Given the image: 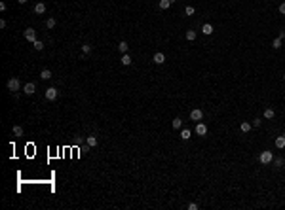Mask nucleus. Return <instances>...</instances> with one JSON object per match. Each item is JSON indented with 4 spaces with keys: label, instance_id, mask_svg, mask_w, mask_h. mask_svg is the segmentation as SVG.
<instances>
[{
    "label": "nucleus",
    "instance_id": "1",
    "mask_svg": "<svg viewBox=\"0 0 285 210\" xmlns=\"http://www.w3.org/2000/svg\"><path fill=\"white\" fill-rule=\"evenodd\" d=\"M259 161H260L262 165H270L272 161H274V153H272V152H260Z\"/></svg>",
    "mask_w": 285,
    "mask_h": 210
},
{
    "label": "nucleus",
    "instance_id": "2",
    "mask_svg": "<svg viewBox=\"0 0 285 210\" xmlns=\"http://www.w3.org/2000/svg\"><path fill=\"white\" fill-rule=\"evenodd\" d=\"M19 87H21V83H19L17 78H10V80H8V89H10L11 93H14V91H19Z\"/></svg>",
    "mask_w": 285,
    "mask_h": 210
},
{
    "label": "nucleus",
    "instance_id": "3",
    "mask_svg": "<svg viewBox=\"0 0 285 210\" xmlns=\"http://www.w3.org/2000/svg\"><path fill=\"white\" fill-rule=\"evenodd\" d=\"M23 36H25V38H27V42H36V30L34 29H27L25 32H23Z\"/></svg>",
    "mask_w": 285,
    "mask_h": 210
},
{
    "label": "nucleus",
    "instance_id": "4",
    "mask_svg": "<svg viewBox=\"0 0 285 210\" xmlns=\"http://www.w3.org/2000/svg\"><path fill=\"white\" fill-rule=\"evenodd\" d=\"M46 99H48V100H55V99H57V89H55V87H50V89H46Z\"/></svg>",
    "mask_w": 285,
    "mask_h": 210
},
{
    "label": "nucleus",
    "instance_id": "5",
    "mask_svg": "<svg viewBox=\"0 0 285 210\" xmlns=\"http://www.w3.org/2000/svg\"><path fill=\"white\" fill-rule=\"evenodd\" d=\"M202 118H203V112H202V110H198V108L190 112V119H192V121H200Z\"/></svg>",
    "mask_w": 285,
    "mask_h": 210
},
{
    "label": "nucleus",
    "instance_id": "6",
    "mask_svg": "<svg viewBox=\"0 0 285 210\" xmlns=\"http://www.w3.org/2000/svg\"><path fill=\"white\" fill-rule=\"evenodd\" d=\"M23 91L27 93V95H33V93L36 91V85L33 82H29V83H25V87H23Z\"/></svg>",
    "mask_w": 285,
    "mask_h": 210
},
{
    "label": "nucleus",
    "instance_id": "7",
    "mask_svg": "<svg viewBox=\"0 0 285 210\" xmlns=\"http://www.w3.org/2000/svg\"><path fill=\"white\" fill-rule=\"evenodd\" d=\"M196 135H200V136L207 135V127L203 123H198V125H196Z\"/></svg>",
    "mask_w": 285,
    "mask_h": 210
},
{
    "label": "nucleus",
    "instance_id": "8",
    "mask_svg": "<svg viewBox=\"0 0 285 210\" xmlns=\"http://www.w3.org/2000/svg\"><path fill=\"white\" fill-rule=\"evenodd\" d=\"M152 61H154L156 64H163V63H166V55H163V53H156Z\"/></svg>",
    "mask_w": 285,
    "mask_h": 210
},
{
    "label": "nucleus",
    "instance_id": "9",
    "mask_svg": "<svg viewBox=\"0 0 285 210\" xmlns=\"http://www.w3.org/2000/svg\"><path fill=\"white\" fill-rule=\"evenodd\" d=\"M34 11H36V13H40V15H42L44 11H46V4H44V2H38V4L34 6Z\"/></svg>",
    "mask_w": 285,
    "mask_h": 210
},
{
    "label": "nucleus",
    "instance_id": "10",
    "mask_svg": "<svg viewBox=\"0 0 285 210\" xmlns=\"http://www.w3.org/2000/svg\"><path fill=\"white\" fill-rule=\"evenodd\" d=\"M240 131H242V132H249V131H251V123H249V121H242V125H240Z\"/></svg>",
    "mask_w": 285,
    "mask_h": 210
},
{
    "label": "nucleus",
    "instance_id": "11",
    "mask_svg": "<svg viewBox=\"0 0 285 210\" xmlns=\"http://www.w3.org/2000/svg\"><path fill=\"white\" fill-rule=\"evenodd\" d=\"M202 32H203V34H207V36H209V34H213V25L205 23V25L202 27Z\"/></svg>",
    "mask_w": 285,
    "mask_h": 210
},
{
    "label": "nucleus",
    "instance_id": "12",
    "mask_svg": "<svg viewBox=\"0 0 285 210\" xmlns=\"http://www.w3.org/2000/svg\"><path fill=\"white\" fill-rule=\"evenodd\" d=\"M276 148H279V150L285 148V136H278V138H276Z\"/></svg>",
    "mask_w": 285,
    "mask_h": 210
},
{
    "label": "nucleus",
    "instance_id": "13",
    "mask_svg": "<svg viewBox=\"0 0 285 210\" xmlns=\"http://www.w3.org/2000/svg\"><path fill=\"white\" fill-rule=\"evenodd\" d=\"M86 142H87V146H90V148H95V146H97V138H95L93 135H90V136H87V140H86Z\"/></svg>",
    "mask_w": 285,
    "mask_h": 210
},
{
    "label": "nucleus",
    "instance_id": "14",
    "mask_svg": "<svg viewBox=\"0 0 285 210\" xmlns=\"http://www.w3.org/2000/svg\"><path fill=\"white\" fill-rule=\"evenodd\" d=\"M264 118H266V119H274L276 118V112L272 110V108H266V110H264Z\"/></svg>",
    "mask_w": 285,
    "mask_h": 210
},
{
    "label": "nucleus",
    "instance_id": "15",
    "mask_svg": "<svg viewBox=\"0 0 285 210\" xmlns=\"http://www.w3.org/2000/svg\"><path fill=\"white\" fill-rule=\"evenodd\" d=\"M120 61H122V64H124V66H129V64H131V57H129L127 53H124V55H122V59H120Z\"/></svg>",
    "mask_w": 285,
    "mask_h": 210
},
{
    "label": "nucleus",
    "instance_id": "16",
    "mask_svg": "<svg viewBox=\"0 0 285 210\" xmlns=\"http://www.w3.org/2000/svg\"><path fill=\"white\" fill-rule=\"evenodd\" d=\"M190 136H192V131H190V129H183V132H181V138H183V140H188Z\"/></svg>",
    "mask_w": 285,
    "mask_h": 210
},
{
    "label": "nucleus",
    "instance_id": "17",
    "mask_svg": "<svg viewBox=\"0 0 285 210\" xmlns=\"http://www.w3.org/2000/svg\"><path fill=\"white\" fill-rule=\"evenodd\" d=\"M118 49L122 51V53H127V49H129V46H127V42H120V44H118Z\"/></svg>",
    "mask_w": 285,
    "mask_h": 210
},
{
    "label": "nucleus",
    "instance_id": "18",
    "mask_svg": "<svg viewBox=\"0 0 285 210\" xmlns=\"http://www.w3.org/2000/svg\"><path fill=\"white\" fill-rule=\"evenodd\" d=\"M186 40L194 42V40H196V30H186Z\"/></svg>",
    "mask_w": 285,
    "mask_h": 210
},
{
    "label": "nucleus",
    "instance_id": "19",
    "mask_svg": "<svg viewBox=\"0 0 285 210\" xmlns=\"http://www.w3.org/2000/svg\"><path fill=\"white\" fill-rule=\"evenodd\" d=\"M171 125H173V129H181V127H183V121H181V118H175Z\"/></svg>",
    "mask_w": 285,
    "mask_h": 210
},
{
    "label": "nucleus",
    "instance_id": "20",
    "mask_svg": "<svg viewBox=\"0 0 285 210\" xmlns=\"http://www.w3.org/2000/svg\"><path fill=\"white\" fill-rule=\"evenodd\" d=\"M40 78H42V80H50L51 78V72L50 70H42V72H40Z\"/></svg>",
    "mask_w": 285,
    "mask_h": 210
},
{
    "label": "nucleus",
    "instance_id": "21",
    "mask_svg": "<svg viewBox=\"0 0 285 210\" xmlns=\"http://www.w3.org/2000/svg\"><path fill=\"white\" fill-rule=\"evenodd\" d=\"M14 135H15V136H23V127L15 125V127H14Z\"/></svg>",
    "mask_w": 285,
    "mask_h": 210
},
{
    "label": "nucleus",
    "instance_id": "22",
    "mask_svg": "<svg viewBox=\"0 0 285 210\" xmlns=\"http://www.w3.org/2000/svg\"><path fill=\"white\" fill-rule=\"evenodd\" d=\"M169 6H171L169 0H160V8H162V10H167Z\"/></svg>",
    "mask_w": 285,
    "mask_h": 210
},
{
    "label": "nucleus",
    "instance_id": "23",
    "mask_svg": "<svg viewBox=\"0 0 285 210\" xmlns=\"http://www.w3.org/2000/svg\"><path fill=\"white\" fill-rule=\"evenodd\" d=\"M272 47H274V49H279V47H281V38H276L274 42H272Z\"/></svg>",
    "mask_w": 285,
    "mask_h": 210
},
{
    "label": "nucleus",
    "instance_id": "24",
    "mask_svg": "<svg viewBox=\"0 0 285 210\" xmlns=\"http://www.w3.org/2000/svg\"><path fill=\"white\" fill-rule=\"evenodd\" d=\"M46 27H48V29H53V27H55V19H53V17H50V19L46 21Z\"/></svg>",
    "mask_w": 285,
    "mask_h": 210
},
{
    "label": "nucleus",
    "instance_id": "25",
    "mask_svg": "<svg viewBox=\"0 0 285 210\" xmlns=\"http://www.w3.org/2000/svg\"><path fill=\"white\" fill-rule=\"evenodd\" d=\"M34 49H36V51H42V49H44V44L40 42V40H36V42H34Z\"/></svg>",
    "mask_w": 285,
    "mask_h": 210
},
{
    "label": "nucleus",
    "instance_id": "26",
    "mask_svg": "<svg viewBox=\"0 0 285 210\" xmlns=\"http://www.w3.org/2000/svg\"><path fill=\"white\" fill-rule=\"evenodd\" d=\"M184 13H186V15H194V6H186V8H184Z\"/></svg>",
    "mask_w": 285,
    "mask_h": 210
},
{
    "label": "nucleus",
    "instance_id": "27",
    "mask_svg": "<svg viewBox=\"0 0 285 210\" xmlns=\"http://www.w3.org/2000/svg\"><path fill=\"white\" fill-rule=\"evenodd\" d=\"M82 51H84V53H90V51H91V46H90V44H84V46H82Z\"/></svg>",
    "mask_w": 285,
    "mask_h": 210
},
{
    "label": "nucleus",
    "instance_id": "28",
    "mask_svg": "<svg viewBox=\"0 0 285 210\" xmlns=\"http://www.w3.org/2000/svg\"><path fill=\"white\" fill-rule=\"evenodd\" d=\"M188 210H198V204H196V203H190V204H188Z\"/></svg>",
    "mask_w": 285,
    "mask_h": 210
},
{
    "label": "nucleus",
    "instance_id": "29",
    "mask_svg": "<svg viewBox=\"0 0 285 210\" xmlns=\"http://www.w3.org/2000/svg\"><path fill=\"white\" fill-rule=\"evenodd\" d=\"M279 13H283V15H285V2H283V4H279Z\"/></svg>",
    "mask_w": 285,
    "mask_h": 210
},
{
    "label": "nucleus",
    "instance_id": "30",
    "mask_svg": "<svg viewBox=\"0 0 285 210\" xmlns=\"http://www.w3.org/2000/svg\"><path fill=\"white\" fill-rule=\"evenodd\" d=\"M17 2H19V4H25V2H27V0H17Z\"/></svg>",
    "mask_w": 285,
    "mask_h": 210
},
{
    "label": "nucleus",
    "instance_id": "31",
    "mask_svg": "<svg viewBox=\"0 0 285 210\" xmlns=\"http://www.w3.org/2000/svg\"><path fill=\"white\" fill-rule=\"evenodd\" d=\"M169 2H171V4H173V2H177V0H169Z\"/></svg>",
    "mask_w": 285,
    "mask_h": 210
},
{
    "label": "nucleus",
    "instance_id": "32",
    "mask_svg": "<svg viewBox=\"0 0 285 210\" xmlns=\"http://www.w3.org/2000/svg\"><path fill=\"white\" fill-rule=\"evenodd\" d=\"M283 80H285V74H283Z\"/></svg>",
    "mask_w": 285,
    "mask_h": 210
},
{
    "label": "nucleus",
    "instance_id": "33",
    "mask_svg": "<svg viewBox=\"0 0 285 210\" xmlns=\"http://www.w3.org/2000/svg\"><path fill=\"white\" fill-rule=\"evenodd\" d=\"M283 136H285V132H283Z\"/></svg>",
    "mask_w": 285,
    "mask_h": 210
}]
</instances>
